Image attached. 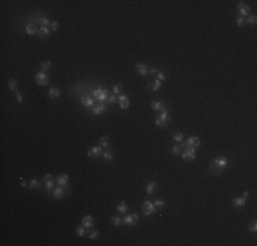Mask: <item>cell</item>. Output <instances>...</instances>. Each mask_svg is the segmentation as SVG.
<instances>
[{"mask_svg": "<svg viewBox=\"0 0 257 246\" xmlns=\"http://www.w3.org/2000/svg\"><path fill=\"white\" fill-rule=\"evenodd\" d=\"M160 112L161 114L156 118V122H155V123H156L157 127H164L168 122H170V115H168V111L166 110V108L164 110H161Z\"/></svg>", "mask_w": 257, "mask_h": 246, "instance_id": "1", "label": "cell"}, {"mask_svg": "<svg viewBox=\"0 0 257 246\" xmlns=\"http://www.w3.org/2000/svg\"><path fill=\"white\" fill-rule=\"evenodd\" d=\"M108 96H110V94H108V90L105 89V88H101V86L97 88V89L93 92V97H94L96 100H99L100 103H104V101L108 99Z\"/></svg>", "mask_w": 257, "mask_h": 246, "instance_id": "2", "label": "cell"}, {"mask_svg": "<svg viewBox=\"0 0 257 246\" xmlns=\"http://www.w3.org/2000/svg\"><path fill=\"white\" fill-rule=\"evenodd\" d=\"M141 210H142V215L144 216H150V215H153L155 212H156V207H155L153 202H150V201H144L142 202V208H141Z\"/></svg>", "mask_w": 257, "mask_h": 246, "instance_id": "3", "label": "cell"}, {"mask_svg": "<svg viewBox=\"0 0 257 246\" xmlns=\"http://www.w3.org/2000/svg\"><path fill=\"white\" fill-rule=\"evenodd\" d=\"M196 156H197V150H196V148H193V146H186V149L183 150V153H182V159L185 161L194 160Z\"/></svg>", "mask_w": 257, "mask_h": 246, "instance_id": "4", "label": "cell"}, {"mask_svg": "<svg viewBox=\"0 0 257 246\" xmlns=\"http://www.w3.org/2000/svg\"><path fill=\"white\" fill-rule=\"evenodd\" d=\"M137 221H138V215L130 213V215H127V216H125V219L122 220V224L127 226V227H133V226L137 224Z\"/></svg>", "mask_w": 257, "mask_h": 246, "instance_id": "5", "label": "cell"}, {"mask_svg": "<svg viewBox=\"0 0 257 246\" xmlns=\"http://www.w3.org/2000/svg\"><path fill=\"white\" fill-rule=\"evenodd\" d=\"M54 176H52V175L51 174H46L45 176H44V183H45V187H46V193H48V194H51V193L54 192V186H55V182H54Z\"/></svg>", "mask_w": 257, "mask_h": 246, "instance_id": "6", "label": "cell"}, {"mask_svg": "<svg viewBox=\"0 0 257 246\" xmlns=\"http://www.w3.org/2000/svg\"><path fill=\"white\" fill-rule=\"evenodd\" d=\"M36 82H37V85H40V86H45L49 82V77L44 71H38L36 74Z\"/></svg>", "mask_w": 257, "mask_h": 246, "instance_id": "7", "label": "cell"}, {"mask_svg": "<svg viewBox=\"0 0 257 246\" xmlns=\"http://www.w3.org/2000/svg\"><path fill=\"white\" fill-rule=\"evenodd\" d=\"M136 71L138 73L141 77H147V75L149 74V67L145 66L144 63H137L136 64Z\"/></svg>", "mask_w": 257, "mask_h": 246, "instance_id": "8", "label": "cell"}, {"mask_svg": "<svg viewBox=\"0 0 257 246\" xmlns=\"http://www.w3.org/2000/svg\"><path fill=\"white\" fill-rule=\"evenodd\" d=\"M213 163H215V165L219 168V170H224L227 165H229V160L226 159V157H218V159H215L213 160Z\"/></svg>", "mask_w": 257, "mask_h": 246, "instance_id": "9", "label": "cell"}, {"mask_svg": "<svg viewBox=\"0 0 257 246\" xmlns=\"http://www.w3.org/2000/svg\"><path fill=\"white\" fill-rule=\"evenodd\" d=\"M108 111V107L105 105L104 103H100L99 105H96V107H93L92 110V114L93 115H96V116H99V115H101L103 112H107Z\"/></svg>", "mask_w": 257, "mask_h": 246, "instance_id": "10", "label": "cell"}, {"mask_svg": "<svg viewBox=\"0 0 257 246\" xmlns=\"http://www.w3.org/2000/svg\"><path fill=\"white\" fill-rule=\"evenodd\" d=\"M182 145H185V146H193V148H197V146L200 145V138H198V137H189V138L186 139L185 142H182Z\"/></svg>", "mask_w": 257, "mask_h": 246, "instance_id": "11", "label": "cell"}, {"mask_svg": "<svg viewBox=\"0 0 257 246\" xmlns=\"http://www.w3.org/2000/svg\"><path fill=\"white\" fill-rule=\"evenodd\" d=\"M81 223H82V226L85 228H90V227H93V224H94V219H93V216H90V215H86V216L82 218Z\"/></svg>", "mask_w": 257, "mask_h": 246, "instance_id": "12", "label": "cell"}, {"mask_svg": "<svg viewBox=\"0 0 257 246\" xmlns=\"http://www.w3.org/2000/svg\"><path fill=\"white\" fill-rule=\"evenodd\" d=\"M118 101H119V105H121L122 110L130 107V100H128V97L126 96V94H121V96L118 97Z\"/></svg>", "mask_w": 257, "mask_h": 246, "instance_id": "13", "label": "cell"}, {"mask_svg": "<svg viewBox=\"0 0 257 246\" xmlns=\"http://www.w3.org/2000/svg\"><path fill=\"white\" fill-rule=\"evenodd\" d=\"M81 105H83V107H93L94 105V100L90 96H88V94L81 96Z\"/></svg>", "mask_w": 257, "mask_h": 246, "instance_id": "14", "label": "cell"}, {"mask_svg": "<svg viewBox=\"0 0 257 246\" xmlns=\"http://www.w3.org/2000/svg\"><path fill=\"white\" fill-rule=\"evenodd\" d=\"M150 108L153 111H161V110H164V101H161V100H153V101H150Z\"/></svg>", "mask_w": 257, "mask_h": 246, "instance_id": "15", "label": "cell"}, {"mask_svg": "<svg viewBox=\"0 0 257 246\" xmlns=\"http://www.w3.org/2000/svg\"><path fill=\"white\" fill-rule=\"evenodd\" d=\"M52 196H54V198H62V197H64V196H66V187H63V186H59V187L54 189V192H52Z\"/></svg>", "mask_w": 257, "mask_h": 246, "instance_id": "16", "label": "cell"}, {"mask_svg": "<svg viewBox=\"0 0 257 246\" xmlns=\"http://www.w3.org/2000/svg\"><path fill=\"white\" fill-rule=\"evenodd\" d=\"M101 155H103V152H101L100 146H92L89 149V152H88V156L89 157H99Z\"/></svg>", "mask_w": 257, "mask_h": 246, "instance_id": "17", "label": "cell"}, {"mask_svg": "<svg viewBox=\"0 0 257 246\" xmlns=\"http://www.w3.org/2000/svg\"><path fill=\"white\" fill-rule=\"evenodd\" d=\"M246 204V198L245 197H237L232 200V207L234 208H243Z\"/></svg>", "mask_w": 257, "mask_h": 246, "instance_id": "18", "label": "cell"}, {"mask_svg": "<svg viewBox=\"0 0 257 246\" xmlns=\"http://www.w3.org/2000/svg\"><path fill=\"white\" fill-rule=\"evenodd\" d=\"M56 182L59 183V186L67 187V186H68V175H67V174H60L59 176H57Z\"/></svg>", "mask_w": 257, "mask_h": 246, "instance_id": "19", "label": "cell"}, {"mask_svg": "<svg viewBox=\"0 0 257 246\" xmlns=\"http://www.w3.org/2000/svg\"><path fill=\"white\" fill-rule=\"evenodd\" d=\"M238 12H239V17H242V18H245V17H249L250 14V7L249 6H242L241 8H238Z\"/></svg>", "mask_w": 257, "mask_h": 246, "instance_id": "20", "label": "cell"}, {"mask_svg": "<svg viewBox=\"0 0 257 246\" xmlns=\"http://www.w3.org/2000/svg\"><path fill=\"white\" fill-rule=\"evenodd\" d=\"M160 86H161V81H159V79H155V81L149 82V85H148V88H149V89L152 90V92H157Z\"/></svg>", "mask_w": 257, "mask_h": 246, "instance_id": "21", "label": "cell"}, {"mask_svg": "<svg viewBox=\"0 0 257 246\" xmlns=\"http://www.w3.org/2000/svg\"><path fill=\"white\" fill-rule=\"evenodd\" d=\"M25 30H26V33H28L29 36H33V34H36V33L38 32V30H37V29H36V25H34V23H32V22L26 25Z\"/></svg>", "mask_w": 257, "mask_h": 246, "instance_id": "22", "label": "cell"}, {"mask_svg": "<svg viewBox=\"0 0 257 246\" xmlns=\"http://www.w3.org/2000/svg\"><path fill=\"white\" fill-rule=\"evenodd\" d=\"M60 93H62V92H60V89L55 86V88H51L49 92H48V94H49L51 99H57V97L60 96Z\"/></svg>", "mask_w": 257, "mask_h": 246, "instance_id": "23", "label": "cell"}, {"mask_svg": "<svg viewBox=\"0 0 257 246\" xmlns=\"http://www.w3.org/2000/svg\"><path fill=\"white\" fill-rule=\"evenodd\" d=\"M37 34H38L40 38H41V37L44 38V37H46V36H49V34H51V29L49 28H43V26H41V28L38 29Z\"/></svg>", "mask_w": 257, "mask_h": 246, "instance_id": "24", "label": "cell"}, {"mask_svg": "<svg viewBox=\"0 0 257 246\" xmlns=\"http://www.w3.org/2000/svg\"><path fill=\"white\" fill-rule=\"evenodd\" d=\"M36 22H37V23H40L43 28H48V26H51V22H49V19L46 18V17H40V18L36 19Z\"/></svg>", "mask_w": 257, "mask_h": 246, "instance_id": "25", "label": "cell"}, {"mask_svg": "<svg viewBox=\"0 0 257 246\" xmlns=\"http://www.w3.org/2000/svg\"><path fill=\"white\" fill-rule=\"evenodd\" d=\"M7 83H8V88H10V90H12L14 93L18 92V85H17V81H15L14 78H10Z\"/></svg>", "mask_w": 257, "mask_h": 246, "instance_id": "26", "label": "cell"}, {"mask_svg": "<svg viewBox=\"0 0 257 246\" xmlns=\"http://www.w3.org/2000/svg\"><path fill=\"white\" fill-rule=\"evenodd\" d=\"M155 189H156V182H149L147 186H145V190H147V193L148 194H153L155 193Z\"/></svg>", "mask_w": 257, "mask_h": 246, "instance_id": "27", "label": "cell"}, {"mask_svg": "<svg viewBox=\"0 0 257 246\" xmlns=\"http://www.w3.org/2000/svg\"><path fill=\"white\" fill-rule=\"evenodd\" d=\"M41 187V183L37 181V179H32L30 182H29V189H33V190H37Z\"/></svg>", "mask_w": 257, "mask_h": 246, "instance_id": "28", "label": "cell"}, {"mask_svg": "<svg viewBox=\"0 0 257 246\" xmlns=\"http://www.w3.org/2000/svg\"><path fill=\"white\" fill-rule=\"evenodd\" d=\"M116 210H118L119 213H126V212H127V205H126L125 201H121V202H119V205L116 207Z\"/></svg>", "mask_w": 257, "mask_h": 246, "instance_id": "29", "label": "cell"}, {"mask_svg": "<svg viewBox=\"0 0 257 246\" xmlns=\"http://www.w3.org/2000/svg\"><path fill=\"white\" fill-rule=\"evenodd\" d=\"M209 171H211V174H213V175H219V174H221V170H219L216 165H215V163L212 161L211 164H209Z\"/></svg>", "mask_w": 257, "mask_h": 246, "instance_id": "30", "label": "cell"}, {"mask_svg": "<svg viewBox=\"0 0 257 246\" xmlns=\"http://www.w3.org/2000/svg\"><path fill=\"white\" fill-rule=\"evenodd\" d=\"M245 22H246L248 25H252V26H254L257 23V17L256 15H249L246 19H245Z\"/></svg>", "mask_w": 257, "mask_h": 246, "instance_id": "31", "label": "cell"}, {"mask_svg": "<svg viewBox=\"0 0 257 246\" xmlns=\"http://www.w3.org/2000/svg\"><path fill=\"white\" fill-rule=\"evenodd\" d=\"M181 150H182V142L179 144V145H174L171 148V150H170V152H171L172 155H179V153H181Z\"/></svg>", "mask_w": 257, "mask_h": 246, "instance_id": "32", "label": "cell"}, {"mask_svg": "<svg viewBox=\"0 0 257 246\" xmlns=\"http://www.w3.org/2000/svg\"><path fill=\"white\" fill-rule=\"evenodd\" d=\"M153 204H155V207H156V209H157V208L163 209V208L166 207V200H163V198H159V200L153 201Z\"/></svg>", "mask_w": 257, "mask_h": 246, "instance_id": "33", "label": "cell"}, {"mask_svg": "<svg viewBox=\"0 0 257 246\" xmlns=\"http://www.w3.org/2000/svg\"><path fill=\"white\" fill-rule=\"evenodd\" d=\"M183 133H175V136L172 137V139H174L175 142H178V144H181V142H183Z\"/></svg>", "mask_w": 257, "mask_h": 246, "instance_id": "34", "label": "cell"}, {"mask_svg": "<svg viewBox=\"0 0 257 246\" xmlns=\"http://www.w3.org/2000/svg\"><path fill=\"white\" fill-rule=\"evenodd\" d=\"M75 234H77L78 237H83L86 234V228L83 227V226H79V227L75 228Z\"/></svg>", "mask_w": 257, "mask_h": 246, "instance_id": "35", "label": "cell"}, {"mask_svg": "<svg viewBox=\"0 0 257 246\" xmlns=\"http://www.w3.org/2000/svg\"><path fill=\"white\" fill-rule=\"evenodd\" d=\"M51 66H52V63H51V62H43V63L40 64V68H41V71L45 73L46 70H49V68H51Z\"/></svg>", "mask_w": 257, "mask_h": 246, "instance_id": "36", "label": "cell"}, {"mask_svg": "<svg viewBox=\"0 0 257 246\" xmlns=\"http://www.w3.org/2000/svg\"><path fill=\"white\" fill-rule=\"evenodd\" d=\"M101 156H103L104 160H107V161H110V160H112V159H114V153H112L111 150H107V152H104Z\"/></svg>", "mask_w": 257, "mask_h": 246, "instance_id": "37", "label": "cell"}, {"mask_svg": "<svg viewBox=\"0 0 257 246\" xmlns=\"http://www.w3.org/2000/svg\"><path fill=\"white\" fill-rule=\"evenodd\" d=\"M100 146H104V148H108L110 146V138L108 137H101L100 138Z\"/></svg>", "mask_w": 257, "mask_h": 246, "instance_id": "38", "label": "cell"}, {"mask_svg": "<svg viewBox=\"0 0 257 246\" xmlns=\"http://www.w3.org/2000/svg\"><path fill=\"white\" fill-rule=\"evenodd\" d=\"M99 234H100V232L97 231V230H93V231L88 232L86 235H88V238L89 239H96V238H99Z\"/></svg>", "mask_w": 257, "mask_h": 246, "instance_id": "39", "label": "cell"}, {"mask_svg": "<svg viewBox=\"0 0 257 246\" xmlns=\"http://www.w3.org/2000/svg\"><path fill=\"white\" fill-rule=\"evenodd\" d=\"M111 223L114 226H121L122 224V219L119 218V216H114V218H111Z\"/></svg>", "mask_w": 257, "mask_h": 246, "instance_id": "40", "label": "cell"}, {"mask_svg": "<svg viewBox=\"0 0 257 246\" xmlns=\"http://www.w3.org/2000/svg\"><path fill=\"white\" fill-rule=\"evenodd\" d=\"M249 231L253 232V234L257 231V221L256 220H252V223H250V226H249Z\"/></svg>", "mask_w": 257, "mask_h": 246, "instance_id": "41", "label": "cell"}, {"mask_svg": "<svg viewBox=\"0 0 257 246\" xmlns=\"http://www.w3.org/2000/svg\"><path fill=\"white\" fill-rule=\"evenodd\" d=\"M108 103L110 104H115L116 101H118V97H116V94H111V96H108Z\"/></svg>", "mask_w": 257, "mask_h": 246, "instance_id": "42", "label": "cell"}, {"mask_svg": "<svg viewBox=\"0 0 257 246\" xmlns=\"http://www.w3.org/2000/svg\"><path fill=\"white\" fill-rule=\"evenodd\" d=\"M122 90V85H114V88H112V92H114V94H119Z\"/></svg>", "mask_w": 257, "mask_h": 246, "instance_id": "43", "label": "cell"}, {"mask_svg": "<svg viewBox=\"0 0 257 246\" xmlns=\"http://www.w3.org/2000/svg\"><path fill=\"white\" fill-rule=\"evenodd\" d=\"M157 79H159V81H166V73L164 71H159L157 73Z\"/></svg>", "mask_w": 257, "mask_h": 246, "instance_id": "44", "label": "cell"}, {"mask_svg": "<svg viewBox=\"0 0 257 246\" xmlns=\"http://www.w3.org/2000/svg\"><path fill=\"white\" fill-rule=\"evenodd\" d=\"M235 22H237V25L241 26V28H242V26H245V18H242V17H238Z\"/></svg>", "mask_w": 257, "mask_h": 246, "instance_id": "45", "label": "cell"}, {"mask_svg": "<svg viewBox=\"0 0 257 246\" xmlns=\"http://www.w3.org/2000/svg\"><path fill=\"white\" fill-rule=\"evenodd\" d=\"M57 28H59V23H57L56 21L51 22V30H52V32H55V30H57Z\"/></svg>", "mask_w": 257, "mask_h": 246, "instance_id": "46", "label": "cell"}, {"mask_svg": "<svg viewBox=\"0 0 257 246\" xmlns=\"http://www.w3.org/2000/svg\"><path fill=\"white\" fill-rule=\"evenodd\" d=\"M15 94H17V100H18V103H19V104H21V103H23V99H22L21 93H19V92H17V93H15Z\"/></svg>", "mask_w": 257, "mask_h": 246, "instance_id": "47", "label": "cell"}, {"mask_svg": "<svg viewBox=\"0 0 257 246\" xmlns=\"http://www.w3.org/2000/svg\"><path fill=\"white\" fill-rule=\"evenodd\" d=\"M159 73V70H157L156 67H150L149 68V74H157Z\"/></svg>", "mask_w": 257, "mask_h": 246, "instance_id": "48", "label": "cell"}, {"mask_svg": "<svg viewBox=\"0 0 257 246\" xmlns=\"http://www.w3.org/2000/svg\"><path fill=\"white\" fill-rule=\"evenodd\" d=\"M242 6H245V3H243V1H238V4H237V10H238V8H241Z\"/></svg>", "mask_w": 257, "mask_h": 246, "instance_id": "49", "label": "cell"}, {"mask_svg": "<svg viewBox=\"0 0 257 246\" xmlns=\"http://www.w3.org/2000/svg\"><path fill=\"white\" fill-rule=\"evenodd\" d=\"M26 186H29V185H26L25 181H23V179H21V187H26Z\"/></svg>", "mask_w": 257, "mask_h": 246, "instance_id": "50", "label": "cell"}, {"mask_svg": "<svg viewBox=\"0 0 257 246\" xmlns=\"http://www.w3.org/2000/svg\"><path fill=\"white\" fill-rule=\"evenodd\" d=\"M249 194H250L249 192H245V193H243V197H245V198H248V197H249Z\"/></svg>", "mask_w": 257, "mask_h": 246, "instance_id": "51", "label": "cell"}]
</instances>
